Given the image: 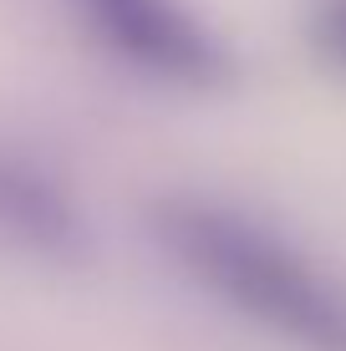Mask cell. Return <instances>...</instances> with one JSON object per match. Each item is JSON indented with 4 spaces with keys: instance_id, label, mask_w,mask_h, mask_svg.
Here are the masks:
<instances>
[{
    "instance_id": "obj_2",
    "label": "cell",
    "mask_w": 346,
    "mask_h": 351,
    "mask_svg": "<svg viewBox=\"0 0 346 351\" xmlns=\"http://www.w3.org/2000/svg\"><path fill=\"white\" fill-rule=\"evenodd\" d=\"M92 26L123 62L173 87L214 92L234 82V51L188 0H82Z\"/></svg>"
},
{
    "instance_id": "obj_3",
    "label": "cell",
    "mask_w": 346,
    "mask_h": 351,
    "mask_svg": "<svg viewBox=\"0 0 346 351\" xmlns=\"http://www.w3.org/2000/svg\"><path fill=\"white\" fill-rule=\"evenodd\" d=\"M0 219L21 239L51 250V255H77L92 245L87 224L71 209L66 193L46 173H36L31 163H16V158H0Z\"/></svg>"
},
{
    "instance_id": "obj_4",
    "label": "cell",
    "mask_w": 346,
    "mask_h": 351,
    "mask_svg": "<svg viewBox=\"0 0 346 351\" xmlns=\"http://www.w3.org/2000/svg\"><path fill=\"white\" fill-rule=\"evenodd\" d=\"M311 31L321 41V51L331 56V62L346 66V0H316L311 10Z\"/></svg>"
},
{
    "instance_id": "obj_1",
    "label": "cell",
    "mask_w": 346,
    "mask_h": 351,
    "mask_svg": "<svg viewBox=\"0 0 346 351\" xmlns=\"http://www.w3.org/2000/svg\"><path fill=\"white\" fill-rule=\"evenodd\" d=\"M153 234L188 280L295 351H346L341 290L280 234L230 204L173 193L153 204Z\"/></svg>"
}]
</instances>
